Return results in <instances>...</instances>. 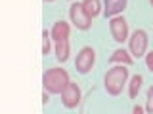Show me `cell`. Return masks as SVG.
<instances>
[{
  "instance_id": "obj_1",
  "label": "cell",
  "mask_w": 153,
  "mask_h": 114,
  "mask_svg": "<svg viewBox=\"0 0 153 114\" xmlns=\"http://www.w3.org/2000/svg\"><path fill=\"white\" fill-rule=\"evenodd\" d=\"M69 84H71L69 72H67L65 69H61V66H52V69H48L46 72L42 74V88H44V91H48V93L61 95Z\"/></svg>"
},
{
  "instance_id": "obj_2",
  "label": "cell",
  "mask_w": 153,
  "mask_h": 114,
  "mask_svg": "<svg viewBox=\"0 0 153 114\" xmlns=\"http://www.w3.org/2000/svg\"><path fill=\"white\" fill-rule=\"evenodd\" d=\"M126 82H128V69L124 65H113L103 76V88L111 97L121 95Z\"/></svg>"
},
{
  "instance_id": "obj_3",
  "label": "cell",
  "mask_w": 153,
  "mask_h": 114,
  "mask_svg": "<svg viewBox=\"0 0 153 114\" xmlns=\"http://www.w3.org/2000/svg\"><path fill=\"white\" fill-rule=\"evenodd\" d=\"M147 46H149V38H147V32L143 28L134 31L128 38V51L132 53V57H146Z\"/></svg>"
},
{
  "instance_id": "obj_4",
  "label": "cell",
  "mask_w": 153,
  "mask_h": 114,
  "mask_svg": "<svg viewBox=\"0 0 153 114\" xmlns=\"http://www.w3.org/2000/svg\"><path fill=\"white\" fill-rule=\"evenodd\" d=\"M69 19H71V23H73L79 31H88V28L92 27V17L84 12V8H82L80 2H73V4H71Z\"/></svg>"
},
{
  "instance_id": "obj_5",
  "label": "cell",
  "mask_w": 153,
  "mask_h": 114,
  "mask_svg": "<svg viewBox=\"0 0 153 114\" xmlns=\"http://www.w3.org/2000/svg\"><path fill=\"white\" fill-rule=\"evenodd\" d=\"M94 65H96V51H94V48H90V46L82 48V50L76 53V59H75V69H76V72L88 74L90 70H92Z\"/></svg>"
},
{
  "instance_id": "obj_6",
  "label": "cell",
  "mask_w": 153,
  "mask_h": 114,
  "mask_svg": "<svg viewBox=\"0 0 153 114\" xmlns=\"http://www.w3.org/2000/svg\"><path fill=\"white\" fill-rule=\"evenodd\" d=\"M109 31H111V36L115 42L123 44V42H128L130 38V32H128V23L123 15H117V17H111L109 19Z\"/></svg>"
},
{
  "instance_id": "obj_7",
  "label": "cell",
  "mask_w": 153,
  "mask_h": 114,
  "mask_svg": "<svg viewBox=\"0 0 153 114\" xmlns=\"http://www.w3.org/2000/svg\"><path fill=\"white\" fill-rule=\"evenodd\" d=\"M80 99H82V93H80V86L76 82H71L61 93V101H63L65 108H76L80 104Z\"/></svg>"
},
{
  "instance_id": "obj_8",
  "label": "cell",
  "mask_w": 153,
  "mask_h": 114,
  "mask_svg": "<svg viewBox=\"0 0 153 114\" xmlns=\"http://www.w3.org/2000/svg\"><path fill=\"white\" fill-rule=\"evenodd\" d=\"M128 0H103V15L105 17H117L121 15L126 8Z\"/></svg>"
},
{
  "instance_id": "obj_9",
  "label": "cell",
  "mask_w": 153,
  "mask_h": 114,
  "mask_svg": "<svg viewBox=\"0 0 153 114\" xmlns=\"http://www.w3.org/2000/svg\"><path fill=\"white\" fill-rule=\"evenodd\" d=\"M69 32H71V27H69L67 21H56L54 27H52L50 36H52L54 42H59V40H67V38H69Z\"/></svg>"
},
{
  "instance_id": "obj_10",
  "label": "cell",
  "mask_w": 153,
  "mask_h": 114,
  "mask_svg": "<svg viewBox=\"0 0 153 114\" xmlns=\"http://www.w3.org/2000/svg\"><path fill=\"white\" fill-rule=\"evenodd\" d=\"M107 61L111 65H132L134 63V57L130 51H126L124 48H121V50H115L111 57H107Z\"/></svg>"
},
{
  "instance_id": "obj_11",
  "label": "cell",
  "mask_w": 153,
  "mask_h": 114,
  "mask_svg": "<svg viewBox=\"0 0 153 114\" xmlns=\"http://www.w3.org/2000/svg\"><path fill=\"white\" fill-rule=\"evenodd\" d=\"M54 51H56V59L59 63H65L69 59V53H71V46H69V40H59V42H54Z\"/></svg>"
},
{
  "instance_id": "obj_12",
  "label": "cell",
  "mask_w": 153,
  "mask_h": 114,
  "mask_svg": "<svg viewBox=\"0 0 153 114\" xmlns=\"http://www.w3.org/2000/svg\"><path fill=\"white\" fill-rule=\"evenodd\" d=\"M82 8H84V12L88 13L90 17H98L100 13H103V10H102V2L100 0H82Z\"/></svg>"
},
{
  "instance_id": "obj_13",
  "label": "cell",
  "mask_w": 153,
  "mask_h": 114,
  "mask_svg": "<svg viewBox=\"0 0 153 114\" xmlns=\"http://www.w3.org/2000/svg\"><path fill=\"white\" fill-rule=\"evenodd\" d=\"M142 84H143V76L142 74H134L130 78V82H128V97L136 99L138 93H140V89H142Z\"/></svg>"
},
{
  "instance_id": "obj_14",
  "label": "cell",
  "mask_w": 153,
  "mask_h": 114,
  "mask_svg": "<svg viewBox=\"0 0 153 114\" xmlns=\"http://www.w3.org/2000/svg\"><path fill=\"white\" fill-rule=\"evenodd\" d=\"M50 34H48V32H46V28H44V31H42V55H48V53H50V51H52V42H50Z\"/></svg>"
},
{
  "instance_id": "obj_15",
  "label": "cell",
  "mask_w": 153,
  "mask_h": 114,
  "mask_svg": "<svg viewBox=\"0 0 153 114\" xmlns=\"http://www.w3.org/2000/svg\"><path fill=\"white\" fill-rule=\"evenodd\" d=\"M146 112L153 114V86H149L146 91Z\"/></svg>"
},
{
  "instance_id": "obj_16",
  "label": "cell",
  "mask_w": 153,
  "mask_h": 114,
  "mask_svg": "<svg viewBox=\"0 0 153 114\" xmlns=\"http://www.w3.org/2000/svg\"><path fill=\"white\" fill-rule=\"evenodd\" d=\"M146 66H147V69H149L151 72H153V50L146 53Z\"/></svg>"
},
{
  "instance_id": "obj_17",
  "label": "cell",
  "mask_w": 153,
  "mask_h": 114,
  "mask_svg": "<svg viewBox=\"0 0 153 114\" xmlns=\"http://www.w3.org/2000/svg\"><path fill=\"white\" fill-rule=\"evenodd\" d=\"M132 114H146V107H140V104H134Z\"/></svg>"
},
{
  "instance_id": "obj_18",
  "label": "cell",
  "mask_w": 153,
  "mask_h": 114,
  "mask_svg": "<svg viewBox=\"0 0 153 114\" xmlns=\"http://www.w3.org/2000/svg\"><path fill=\"white\" fill-rule=\"evenodd\" d=\"M42 103H44V104H48V103H50V95H48V91H44V93H42Z\"/></svg>"
},
{
  "instance_id": "obj_19",
  "label": "cell",
  "mask_w": 153,
  "mask_h": 114,
  "mask_svg": "<svg viewBox=\"0 0 153 114\" xmlns=\"http://www.w3.org/2000/svg\"><path fill=\"white\" fill-rule=\"evenodd\" d=\"M44 2H54V0H44Z\"/></svg>"
},
{
  "instance_id": "obj_20",
  "label": "cell",
  "mask_w": 153,
  "mask_h": 114,
  "mask_svg": "<svg viewBox=\"0 0 153 114\" xmlns=\"http://www.w3.org/2000/svg\"><path fill=\"white\" fill-rule=\"evenodd\" d=\"M149 4H151V6H153V0H149Z\"/></svg>"
}]
</instances>
